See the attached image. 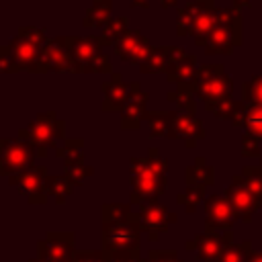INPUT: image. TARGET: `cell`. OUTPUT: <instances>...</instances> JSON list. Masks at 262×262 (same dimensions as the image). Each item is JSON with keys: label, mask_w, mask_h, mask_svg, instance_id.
Listing matches in <instances>:
<instances>
[{"label": "cell", "mask_w": 262, "mask_h": 262, "mask_svg": "<svg viewBox=\"0 0 262 262\" xmlns=\"http://www.w3.org/2000/svg\"><path fill=\"white\" fill-rule=\"evenodd\" d=\"M74 231H49L37 244V258L29 262H70L76 254Z\"/></svg>", "instance_id": "cell-9"}, {"label": "cell", "mask_w": 262, "mask_h": 262, "mask_svg": "<svg viewBox=\"0 0 262 262\" xmlns=\"http://www.w3.org/2000/svg\"><path fill=\"white\" fill-rule=\"evenodd\" d=\"M111 8H113V0H94L86 8V16L82 25L86 29H104L111 20Z\"/></svg>", "instance_id": "cell-26"}, {"label": "cell", "mask_w": 262, "mask_h": 262, "mask_svg": "<svg viewBox=\"0 0 262 262\" xmlns=\"http://www.w3.org/2000/svg\"><path fill=\"white\" fill-rule=\"evenodd\" d=\"M102 90V102H100V111L111 113V111H123L129 94H131V84L123 82V76L119 72L111 74L108 82L100 84Z\"/></svg>", "instance_id": "cell-17"}, {"label": "cell", "mask_w": 262, "mask_h": 262, "mask_svg": "<svg viewBox=\"0 0 262 262\" xmlns=\"http://www.w3.org/2000/svg\"><path fill=\"white\" fill-rule=\"evenodd\" d=\"M178 111H147L143 121L149 123V137H168L172 133V123Z\"/></svg>", "instance_id": "cell-25"}, {"label": "cell", "mask_w": 262, "mask_h": 262, "mask_svg": "<svg viewBox=\"0 0 262 262\" xmlns=\"http://www.w3.org/2000/svg\"><path fill=\"white\" fill-rule=\"evenodd\" d=\"M16 137L33 145L37 151V158H45L49 147L57 149V139L66 137V123L57 119L55 111H45V113H39L29 123V127L18 129Z\"/></svg>", "instance_id": "cell-3"}, {"label": "cell", "mask_w": 262, "mask_h": 262, "mask_svg": "<svg viewBox=\"0 0 262 262\" xmlns=\"http://www.w3.org/2000/svg\"><path fill=\"white\" fill-rule=\"evenodd\" d=\"M166 100L174 102V104L178 106L180 113H190V115H194V111H196V102H194V98L184 96V94H180L178 90H168V92H166Z\"/></svg>", "instance_id": "cell-37"}, {"label": "cell", "mask_w": 262, "mask_h": 262, "mask_svg": "<svg viewBox=\"0 0 262 262\" xmlns=\"http://www.w3.org/2000/svg\"><path fill=\"white\" fill-rule=\"evenodd\" d=\"M131 6H141V8H147V6H149V0H131Z\"/></svg>", "instance_id": "cell-47"}, {"label": "cell", "mask_w": 262, "mask_h": 262, "mask_svg": "<svg viewBox=\"0 0 262 262\" xmlns=\"http://www.w3.org/2000/svg\"><path fill=\"white\" fill-rule=\"evenodd\" d=\"M217 4L215 0H190L184 6H180L176 10V35L178 37H186L192 35V27L196 23V18L207 12V10H215Z\"/></svg>", "instance_id": "cell-19"}, {"label": "cell", "mask_w": 262, "mask_h": 262, "mask_svg": "<svg viewBox=\"0 0 262 262\" xmlns=\"http://www.w3.org/2000/svg\"><path fill=\"white\" fill-rule=\"evenodd\" d=\"M184 182H186V186H190V184L213 186L215 184V168L211 164H207L205 156H199L190 166L184 168Z\"/></svg>", "instance_id": "cell-23"}, {"label": "cell", "mask_w": 262, "mask_h": 262, "mask_svg": "<svg viewBox=\"0 0 262 262\" xmlns=\"http://www.w3.org/2000/svg\"><path fill=\"white\" fill-rule=\"evenodd\" d=\"M137 207H139L137 209V215H139L141 231L147 233V239L149 242H158L160 235H164L170 229V225L178 219L176 213H172L158 199H143Z\"/></svg>", "instance_id": "cell-6"}, {"label": "cell", "mask_w": 262, "mask_h": 262, "mask_svg": "<svg viewBox=\"0 0 262 262\" xmlns=\"http://www.w3.org/2000/svg\"><path fill=\"white\" fill-rule=\"evenodd\" d=\"M252 252H254V250H252V242H250V239H244V242H239V244L229 246V248L221 254V258H219L217 262H248V258H250Z\"/></svg>", "instance_id": "cell-34"}, {"label": "cell", "mask_w": 262, "mask_h": 262, "mask_svg": "<svg viewBox=\"0 0 262 262\" xmlns=\"http://www.w3.org/2000/svg\"><path fill=\"white\" fill-rule=\"evenodd\" d=\"M242 100L244 104L262 106V74H254L248 82L242 84Z\"/></svg>", "instance_id": "cell-33"}, {"label": "cell", "mask_w": 262, "mask_h": 262, "mask_svg": "<svg viewBox=\"0 0 262 262\" xmlns=\"http://www.w3.org/2000/svg\"><path fill=\"white\" fill-rule=\"evenodd\" d=\"M82 74H113L111 57H108L104 51L98 53L94 59H90L88 63L82 66Z\"/></svg>", "instance_id": "cell-36"}, {"label": "cell", "mask_w": 262, "mask_h": 262, "mask_svg": "<svg viewBox=\"0 0 262 262\" xmlns=\"http://www.w3.org/2000/svg\"><path fill=\"white\" fill-rule=\"evenodd\" d=\"M233 6L239 8V10L242 8H250L252 6V0H233Z\"/></svg>", "instance_id": "cell-44"}, {"label": "cell", "mask_w": 262, "mask_h": 262, "mask_svg": "<svg viewBox=\"0 0 262 262\" xmlns=\"http://www.w3.org/2000/svg\"><path fill=\"white\" fill-rule=\"evenodd\" d=\"M233 47H237V39H235V33L229 29V27H223V25H217L209 37L205 39V53L207 55H231L233 53Z\"/></svg>", "instance_id": "cell-21"}, {"label": "cell", "mask_w": 262, "mask_h": 262, "mask_svg": "<svg viewBox=\"0 0 262 262\" xmlns=\"http://www.w3.org/2000/svg\"><path fill=\"white\" fill-rule=\"evenodd\" d=\"M141 262H184V260H180L174 250H151L147 252V258H141Z\"/></svg>", "instance_id": "cell-40"}, {"label": "cell", "mask_w": 262, "mask_h": 262, "mask_svg": "<svg viewBox=\"0 0 262 262\" xmlns=\"http://www.w3.org/2000/svg\"><path fill=\"white\" fill-rule=\"evenodd\" d=\"M260 168H262V158H260Z\"/></svg>", "instance_id": "cell-48"}, {"label": "cell", "mask_w": 262, "mask_h": 262, "mask_svg": "<svg viewBox=\"0 0 262 262\" xmlns=\"http://www.w3.org/2000/svg\"><path fill=\"white\" fill-rule=\"evenodd\" d=\"M63 174H66L76 186H80L86 176L94 174V168H92V166H86V164H80V166H66V168H63Z\"/></svg>", "instance_id": "cell-39"}, {"label": "cell", "mask_w": 262, "mask_h": 262, "mask_svg": "<svg viewBox=\"0 0 262 262\" xmlns=\"http://www.w3.org/2000/svg\"><path fill=\"white\" fill-rule=\"evenodd\" d=\"M74 186L76 184L66 174H49L47 176V194H51L55 199V203H59V205L66 201V196L72 194Z\"/></svg>", "instance_id": "cell-30"}, {"label": "cell", "mask_w": 262, "mask_h": 262, "mask_svg": "<svg viewBox=\"0 0 262 262\" xmlns=\"http://www.w3.org/2000/svg\"><path fill=\"white\" fill-rule=\"evenodd\" d=\"M205 199H207V186H205V184H190V186H186L182 192L176 194V203L182 205L188 215H194L196 205H199L201 201H205Z\"/></svg>", "instance_id": "cell-28"}, {"label": "cell", "mask_w": 262, "mask_h": 262, "mask_svg": "<svg viewBox=\"0 0 262 262\" xmlns=\"http://www.w3.org/2000/svg\"><path fill=\"white\" fill-rule=\"evenodd\" d=\"M231 123H233V127H239L246 133H252L260 139L262 137V106L244 104V108L235 115V119Z\"/></svg>", "instance_id": "cell-24"}, {"label": "cell", "mask_w": 262, "mask_h": 262, "mask_svg": "<svg viewBox=\"0 0 262 262\" xmlns=\"http://www.w3.org/2000/svg\"><path fill=\"white\" fill-rule=\"evenodd\" d=\"M203 104L227 100L233 96V78L225 74L223 63H203L199 68V82H196V94Z\"/></svg>", "instance_id": "cell-4"}, {"label": "cell", "mask_w": 262, "mask_h": 262, "mask_svg": "<svg viewBox=\"0 0 262 262\" xmlns=\"http://www.w3.org/2000/svg\"><path fill=\"white\" fill-rule=\"evenodd\" d=\"M207 133H205V125L201 119H196L194 115L190 113H176L174 117V123H172V133H170V139H184V145L190 149L194 147V143L199 139H203Z\"/></svg>", "instance_id": "cell-18"}, {"label": "cell", "mask_w": 262, "mask_h": 262, "mask_svg": "<svg viewBox=\"0 0 262 262\" xmlns=\"http://www.w3.org/2000/svg\"><path fill=\"white\" fill-rule=\"evenodd\" d=\"M55 156L63 162V168L66 166H80L84 164V139L80 137H72V139H63L61 145H57L55 149Z\"/></svg>", "instance_id": "cell-27"}, {"label": "cell", "mask_w": 262, "mask_h": 262, "mask_svg": "<svg viewBox=\"0 0 262 262\" xmlns=\"http://www.w3.org/2000/svg\"><path fill=\"white\" fill-rule=\"evenodd\" d=\"M127 31H129L127 18H125V16H115V18L108 20V25L102 29V33H100L98 37H100V41H102L104 47H115V43H117Z\"/></svg>", "instance_id": "cell-31"}, {"label": "cell", "mask_w": 262, "mask_h": 262, "mask_svg": "<svg viewBox=\"0 0 262 262\" xmlns=\"http://www.w3.org/2000/svg\"><path fill=\"white\" fill-rule=\"evenodd\" d=\"M149 102V94L141 90V86L137 82H131V94L121 111V127L123 129H131V131H137L143 123V117H145V106Z\"/></svg>", "instance_id": "cell-16"}, {"label": "cell", "mask_w": 262, "mask_h": 262, "mask_svg": "<svg viewBox=\"0 0 262 262\" xmlns=\"http://www.w3.org/2000/svg\"><path fill=\"white\" fill-rule=\"evenodd\" d=\"M242 156L244 158H262V154H260V141H258L256 135L244 131V135H242Z\"/></svg>", "instance_id": "cell-38"}, {"label": "cell", "mask_w": 262, "mask_h": 262, "mask_svg": "<svg viewBox=\"0 0 262 262\" xmlns=\"http://www.w3.org/2000/svg\"><path fill=\"white\" fill-rule=\"evenodd\" d=\"M6 47H8V53H10L12 61L20 70L33 72V74H45L43 59H41V47H43V43L16 33L12 37V41L6 43Z\"/></svg>", "instance_id": "cell-11"}, {"label": "cell", "mask_w": 262, "mask_h": 262, "mask_svg": "<svg viewBox=\"0 0 262 262\" xmlns=\"http://www.w3.org/2000/svg\"><path fill=\"white\" fill-rule=\"evenodd\" d=\"M47 168L35 166L27 172L14 174L8 178L10 186H16V190L31 203V205H43L47 203Z\"/></svg>", "instance_id": "cell-10"}, {"label": "cell", "mask_w": 262, "mask_h": 262, "mask_svg": "<svg viewBox=\"0 0 262 262\" xmlns=\"http://www.w3.org/2000/svg\"><path fill=\"white\" fill-rule=\"evenodd\" d=\"M233 246V231H213V229H205L203 233L194 235L192 239H188L184 244V248L188 252H194V256L201 262H217L221 258V254Z\"/></svg>", "instance_id": "cell-8"}, {"label": "cell", "mask_w": 262, "mask_h": 262, "mask_svg": "<svg viewBox=\"0 0 262 262\" xmlns=\"http://www.w3.org/2000/svg\"><path fill=\"white\" fill-rule=\"evenodd\" d=\"M170 162L160 156L158 147H151L147 158L129 160V184L131 205H139L143 199H158L168 188Z\"/></svg>", "instance_id": "cell-2"}, {"label": "cell", "mask_w": 262, "mask_h": 262, "mask_svg": "<svg viewBox=\"0 0 262 262\" xmlns=\"http://www.w3.org/2000/svg\"><path fill=\"white\" fill-rule=\"evenodd\" d=\"M68 45H70V51L78 59L80 66H84L90 59H94L98 53H102V47H104L98 35H88V37H72V35H68Z\"/></svg>", "instance_id": "cell-22"}, {"label": "cell", "mask_w": 262, "mask_h": 262, "mask_svg": "<svg viewBox=\"0 0 262 262\" xmlns=\"http://www.w3.org/2000/svg\"><path fill=\"white\" fill-rule=\"evenodd\" d=\"M100 252L104 262H141V225L131 203H104L100 209Z\"/></svg>", "instance_id": "cell-1"}, {"label": "cell", "mask_w": 262, "mask_h": 262, "mask_svg": "<svg viewBox=\"0 0 262 262\" xmlns=\"http://www.w3.org/2000/svg\"><path fill=\"white\" fill-rule=\"evenodd\" d=\"M182 55H186V51L180 45H158L154 47L151 55L139 66V72L141 74H160V72L166 74L170 63Z\"/></svg>", "instance_id": "cell-20"}, {"label": "cell", "mask_w": 262, "mask_h": 262, "mask_svg": "<svg viewBox=\"0 0 262 262\" xmlns=\"http://www.w3.org/2000/svg\"><path fill=\"white\" fill-rule=\"evenodd\" d=\"M242 176H244L248 188L254 192V196L262 203V168L260 166H244Z\"/></svg>", "instance_id": "cell-35"}, {"label": "cell", "mask_w": 262, "mask_h": 262, "mask_svg": "<svg viewBox=\"0 0 262 262\" xmlns=\"http://www.w3.org/2000/svg\"><path fill=\"white\" fill-rule=\"evenodd\" d=\"M180 0H160V6L162 8H170V6H176Z\"/></svg>", "instance_id": "cell-46"}, {"label": "cell", "mask_w": 262, "mask_h": 262, "mask_svg": "<svg viewBox=\"0 0 262 262\" xmlns=\"http://www.w3.org/2000/svg\"><path fill=\"white\" fill-rule=\"evenodd\" d=\"M113 51L123 59V61H131V63H143L151 51L154 45L149 43V39L139 31V29H129L113 47Z\"/></svg>", "instance_id": "cell-15"}, {"label": "cell", "mask_w": 262, "mask_h": 262, "mask_svg": "<svg viewBox=\"0 0 262 262\" xmlns=\"http://www.w3.org/2000/svg\"><path fill=\"white\" fill-rule=\"evenodd\" d=\"M16 33H20V35H25V37H29V39H35V41H39V43H45V41L49 39L45 29L33 27V25H23V27H18Z\"/></svg>", "instance_id": "cell-41"}, {"label": "cell", "mask_w": 262, "mask_h": 262, "mask_svg": "<svg viewBox=\"0 0 262 262\" xmlns=\"http://www.w3.org/2000/svg\"><path fill=\"white\" fill-rule=\"evenodd\" d=\"M215 27H217V8L203 12V14L196 18L194 27H192L194 45H196V47H203V45H205V39L209 37V33H211Z\"/></svg>", "instance_id": "cell-29"}, {"label": "cell", "mask_w": 262, "mask_h": 262, "mask_svg": "<svg viewBox=\"0 0 262 262\" xmlns=\"http://www.w3.org/2000/svg\"><path fill=\"white\" fill-rule=\"evenodd\" d=\"M244 108V100H235V98H227V100H217V102H207L205 111L213 113L217 119H235V115Z\"/></svg>", "instance_id": "cell-32"}, {"label": "cell", "mask_w": 262, "mask_h": 262, "mask_svg": "<svg viewBox=\"0 0 262 262\" xmlns=\"http://www.w3.org/2000/svg\"><path fill=\"white\" fill-rule=\"evenodd\" d=\"M223 194H225V199L231 203V207L235 209L239 221H244V223H250L252 217H254V213H256V211L260 209V205H262V203L254 196V192L248 188V184H246V180H244L242 174L231 176V182L227 184V188H225Z\"/></svg>", "instance_id": "cell-13"}, {"label": "cell", "mask_w": 262, "mask_h": 262, "mask_svg": "<svg viewBox=\"0 0 262 262\" xmlns=\"http://www.w3.org/2000/svg\"><path fill=\"white\" fill-rule=\"evenodd\" d=\"M0 72H2V74H16V72H20V68L12 61V57H10L6 45L0 47Z\"/></svg>", "instance_id": "cell-42"}, {"label": "cell", "mask_w": 262, "mask_h": 262, "mask_svg": "<svg viewBox=\"0 0 262 262\" xmlns=\"http://www.w3.org/2000/svg\"><path fill=\"white\" fill-rule=\"evenodd\" d=\"M248 262H262V252H252L250 254V258H248Z\"/></svg>", "instance_id": "cell-45"}, {"label": "cell", "mask_w": 262, "mask_h": 262, "mask_svg": "<svg viewBox=\"0 0 262 262\" xmlns=\"http://www.w3.org/2000/svg\"><path fill=\"white\" fill-rule=\"evenodd\" d=\"M70 262H104V260H102V252L84 250V252H76Z\"/></svg>", "instance_id": "cell-43"}, {"label": "cell", "mask_w": 262, "mask_h": 262, "mask_svg": "<svg viewBox=\"0 0 262 262\" xmlns=\"http://www.w3.org/2000/svg\"><path fill=\"white\" fill-rule=\"evenodd\" d=\"M92 2H94V0H92Z\"/></svg>", "instance_id": "cell-49"}, {"label": "cell", "mask_w": 262, "mask_h": 262, "mask_svg": "<svg viewBox=\"0 0 262 262\" xmlns=\"http://www.w3.org/2000/svg\"><path fill=\"white\" fill-rule=\"evenodd\" d=\"M37 151L33 145L18 137H2L0 139V174L10 178L14 174L27 172L35 168Z\"/></svg>", "instance_id": "cell-5"}, {"label": "cell", "mask_w": 262, "mask_h": 262, "mask_svg": "<svg viewBox=\"0 0 262 262\" xmlns=\"http://www.w3.org/2000/svg\"><path fill=\"white\" fill-rule=\"evenodd\" d=\"M235 221H239V217L225 194H209L205 199V229L227 231Z\"/></svg>", "instance_id": "cell-14"}, {"label": "cell", "mask_w": 262, "mask_h": 262, "mask_svg": "<svg viewBox=\"0 0 262 262\" xmlns=\"http://www.w3.org/2000/svg\"><path fill=\"white\" fill-rule=\"evenodd\" d=\"M199 63L194 55H182L178 59H174L170 63V68L166 70V80L176 84V90L184 96L194 98L196 94V82H199Z\"/></svg>", "instance_id": "cell-12"}, {"label": "cell", "mask_w": 262, "mask_h": 262, "mask_svg": "<svg viewBox=\"0 0 262 262\" xmlns=\"http://www.w3.org/2000/svg\"><path fill=\"white\" fill-rule=\"evenodd\" d=\"M41 59L45 72L82 74V66L70 51L68 37H49L41 47Z\"/></svg>", "instance_id": "cell-7"}]
</instances>
